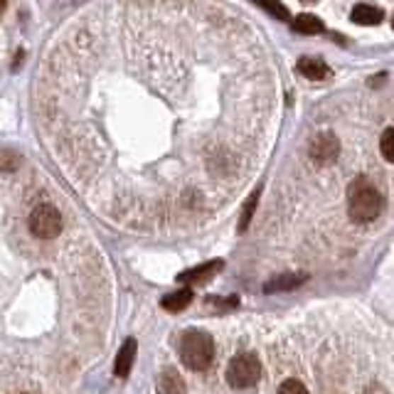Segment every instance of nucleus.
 I'll list each match as a JSON object with an SVG mask.
<instances>
[{
    "mask_svg": "<svg viewBox=\"0 0 394 394\" xmlns=\"http://www.w3.org/2000/svg\"><path fill=\"white\" fill-rule=\"evenodd\" d=\"M350 20L355 25H370L372 28V25H380L385 20V13L380 8H375V5H355Z\"/></svg>",
    "mask_w": 394,
    "mask_h": 394,
    "instance_id": "nucleus-10",
    "label": "nucleus"
},
{
    "mask_svg": "<svg viewBox=\"0 0 394 394\" xmlns=\"http://www.w3.org/2000/svg\"><path fill=\"white\" fill-rule=\"evenodd\" d=\"M20 163H23V158H20L18 153H13V150H0V170H3V173L18 170Z\"/></svg>",
    "mask_w": 394,
    "mask_h": 394,
    "instance_id": "nucleus-16",
    "label": "nucleus"
},
{
    "mask_svg": "<svg viewBox=\"0 0 394 394\" xmlns=\"http://www.w3.org/2000/svg\"><path fill=\"white\" fill-rule=\"evenodd\" d=\"M261 380V360L254 352H240L227 365V382L235 390H247Z\"/></svg>",
    "mask_w": 394,
    "mask_h": 394,
    "instance_id": "nucleus-3",
    "label": "nucleus"
},
{
    "mask_svg": "<svg viewBox=\"0 0 394 394\" xmlns=\"http://www.w3.org/2000/svg\"><path fill=\"white\" fill-rule=\"evenodd\" d=\"M259 197H261V185H259V188L254 190L252 195H249L247 205L242 207V217H240V232H247V230H249V225H252V217H254V212H257Z\"/></svg>",
    "mask_w": 394,
    "mask_h": 394,
    "instance_id": "nucleus-14",
    "label": "nucleus"
},
{
    "mask_svg": "<svg viewBox=\"0 0 394 394\" xmlns=\"http://www.w3.org/2000/svg\"><path fill=\"white\" fill-rule=\"evenodd\" d=\"M291 28H293V33H298V35H320L325 30V23L310 13H300L291 23Z\"/></svg>",
    "mask_w": 394,
    "mask_h": 394,
    "instance_id": "nucleus-11",
    "label": "nucleus"
},
{
    "mask_svg": "<svg viewBox=\"0 0 394 394\" xmlns=\"http://www.w3.org/2000/svg\"><path fill=\"white\" fill-rule=\"evenodd\" d=\"M380 150H382V155H385V160H390V163H394V126L387 128V131L382 133V138H380Z\"/></svg>",
    "mask_w": 394,
    "mask_h": 394,
    "instance_id": "nucleus-17",
    "label": "nucleus"
},
{
    "mask_svg": "<svg viewBox=\"0 0 394 394\" xmlns=\"http://www.w3.org/2000/svg\"><path fill=\"white\" fill-rule=\"evenodd\" d=\"M190 303H193V291H190V288L173 291V293L163 296V300H160V305H163L165 310H170V313H178V310L188 308Z\"/></svg>",
    "mask_w": 394,
    "mask_h": 394,
    "instance_id": "nucleus-13",
    "label": "nucleus"
},
{
    "mask_svg": "<svg viewBox=\"0 0 394 394\" xmlns=\"http://www.w3.org/2000/svg\"><path fill=\"white\" fill-rule=\"evenodd\" d=\"M220 269H225V261H222V259H212V261L202 264V266H195V269H190V271H183L178 276V281L180 283H205V281H210V278L215 276Z\"/></svg>",
    "mask_w": 394,
    "mask_h": 394,
    "instance_id": "nucleus-6",
    "label": "nucleus"
},
{
    "mask_svg": "<svg viewBox=\"0 0 394 394\" xmlns=\"http://www.w3.org/2000/svg\"><path fill=\"white\" fill-rule=\"evenodd\" d=\"M347 212L355 222H372L382 212V195L365 175L352 180L347 188Z\"/></svg>",
    "mask_w": 394,
    "mask_h": 394,
    "instance_id": "nucleus-1",
    "label": "nucleus"
},
{
    "mask_svg": "<svg viewBox=\"0 0 394 394\" xmlns=\"http://www.w3.org/2000/svg\"><path fill=\"white\" fill-rule=\"evenodd\" d=\"M5 5H8V0H0V10H3V8H5Z\"/></svg>",
    "mask_w": 394,
    "mask_h": 394,
    "instance_id": "nucleus-19",
    "label": "nucleus"
},
{
    "mask_svg": "<svg viewBox=\"0 0 394 394\" xmlns=\"http://www.w3.org/2000/svg\"><path fill=\"white\" fill-rule=\"evenodd\" d=\"M136 352H138L136 340L128 338L126 343L121 345L118 355H116V365H113V372H116V377H128V372H131V367H133V360H136Z\"/></svg>",
    "mask_w": 394,
    "mask_h": 394,
    "instance_id": "nucleus-7",
    "label": "nucleus"
},
{
    "mask_svg": "<svg viewBox=\"0 0 394 394\" xmlns=\"http://www.w3.org/2000/svg\"><path fill=\"white\" fill-rule=\"evenodd\" d=\"M392 28H394V20H392Z\"/></svg>",
    "mask_w": 394,
    "mask_h": 394,
    "instance_id": "nucleus-20",
    "label": "nucleus"
},
{
    "mask_svg": "<svg viewBox=\"0 0 394 394\" xmlns=\"http://www.w3.org/2000/svg\"><path fill=\"white\" fill-rule=\"evenodd\" d=\"M215 357V343L205 330H185L180 340V360L188 370L202 372L212 365Z\"/></svg>",
    "mask_w": 394,
    "mask_h": 394,
    "instance_id": "nucleus-2",
    "label": "nucleus"
},
{
    "mask_svg": "<svg viewBox=\"0 0 394 394\" xmlns=\"http://www.w3.org/2000/svg\"><path fill=\"white\" fill-rule=\"evenodd\" d=\"M158 394H185V382L175 370H165L158 377Z\"/></svg>",
    "mask_w": 394,
    "mask_h": 394,
    "instance_id": "nucleus-12",
    "label": "nucleus"
},
{
    "mask_svg": "<svg viewBox=\"0 0 394 394\" xmlns=\"http://www.w3.org/2000/svg\"><path fill=\"white\" fill-rule=\"evenodd\" d=\"M30 232L40 240H55L62 232V215L55 205H38L30 212Z\"/></svg>",
    "mask_w": 394,
    "mask_h": 394,
    "instance_id": "nucleus-4",
    "label": "nucleus"
},
{
    "mask_svg": "<svg viewBox=\"0 0 394 394\" xmlns=\"http://www.w3.org/2000/svg\"><path fill=\"white\" fill-rule=\"evenodd\" d=\"M298 72L310 81H320V79H328L330 77V67L320 60H313V57H300Z\"/></svg>",
    "mask_w": 394,
    "mask_h": 394,
    "instance_id": "nucleus-8",
    "label": "nucleus"
},
{
    "mask_svg": "<svg viewBox=\"0 0 394 394\" xmlns=\"http://www.w3.org/2000/svg\"><path fill=\"white\" fill-rule=\"evenodd\" d=\"M308 153H310V160H313V163H318V165L335 163V158L340 155V141H338V136H335V133H330V131L318 133V136L310 141Z\"/></svg>",
    "mask_w": 394,
    "mask_h": 394,
    "instance_id": "nucleus-5",
    "label": "nucleus"
},
{
    "mask_svg": "<svg viewBox=\"0 0 394 394\" xmlns=\"http://www.w3.org/2000/svg\"><path fill=\"white\" fill-rule=\"evenodd\" d=\"M278 394H310L308 392V387L303 385L300 380H286V382H281V387H278Z\"/></svg>",
    "mask_w": 394,
    "mask_h": 394,
    "instance_id": "nucleus-18",
    "label": "nucleus"
},
{
    "mask_svg": "<svg viewBox=\"0 0 394 394\" xmlns=\"http://www.w3.org/2000/svg\"><path fill=\"white\" fill-rule=\"evenodd\" d=\"M252 3H257L259 8H264L269 15H271V18L283 20V23H288V20H291V13H288V8L281 3V0H252Z\"/></svg>",
    "mask_w": 394,
    "mask_h": 394,
    "instance_id": "nucleus-15",
    "label": "nucleus"
},
{
    "mask_svg": "<svg viewBox=\"0 0 394 394\" xmlns=\"http://www.w3.org/2000/svg\"><path fill=\"white\" fill-rule=\"evenodd\" d=\"M305 274H278V276H274L271 281L264 286V291L266 293H276V291H293V288H298L300 283H305Z\"/></svg>",
    "mask_w": 394,
    "mask_h": 394,
    "instance_id": "nucleus-9",
    "label": "nucleus"
}]
</instances>
